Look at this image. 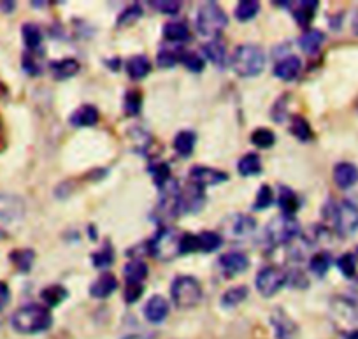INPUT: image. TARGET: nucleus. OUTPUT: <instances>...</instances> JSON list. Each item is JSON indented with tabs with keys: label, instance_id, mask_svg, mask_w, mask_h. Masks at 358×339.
I'll return each mask as SVG.
<instances>
[{
	"label": "nucleus",
	"instance_id": "nucleus-1",
	"mask_svg": "<svg viewBox=\"0 0 358 339\" xmlns=\"http://www.w3.org/2000/svg\"><path fill=\"white\" fill-rule=\"evenodd\" d=\"M11 325L20 334H39L53 325V314L46 306L27 304L13 313Z\"/></svg>",
	"mask_w": 358,
	"mask_h": 339
},
{
	"label": "nucleus",
	"instance_id": "nucleus-2",
	"mask_svg": "<svg viewBox=\"0 0 358 339\" xmlns=\"http://www.w3.org/2000/svg\"><path fill=\"white\" fill-rule=\"evenodd\" d=\"M330 320L343 339H358V304L348 297L330 300Z\"/></svg>",
	"mask_w": 358,
	"mask_h": 339
},
{
	"label": "nucleus",
	"instance_id": "nucleus-3",
	"mask_svg": "<svg viewBox=\"0 0 358 339\" xmlns=\"http://www.w3.org/2000/svg\"><path fill=\"white\" fill-rule=\"evenodd\" d=\"M323 213L327 220L332 221L341 237H350L358 230V206L351 200L343 199L339 202H329L323 207Z\"/></svg>",
	"mask_w": 358,
	"mask_h": 339
},
{
	"label": "nucleus",
	"instance_id": "nucleus-4",
	"mask_svg": "<svg viewBox=\"0 0 358 339\" xmlns=\"http://www.w3.org/2000/svg\"><path fill=\"white\" fill-rule=\"evenodd\" d=\"M232 69L241 78H257L265 69V53L257 44H241L232 57Z\"/></svg>",
	"mask_w": 358,
	"mask_h": 339
},
{
	"label": "nucleus",
	"instance_id": "nucleus-5",
	"mask_svg": "<svg viewBox=\"0 0 358 339\" xmlns=\"http://www.w3.org/2000/svg\"><path fill=\"white\" fill-rule=\"evenodd\" d=\"M229 25L227 13L216 2H206L197 13V30L201 36L215 41Z\"/></svg>",
	"mask_w": 358,
	"mask_h": 339
},
{
	"label": "nucleus",
	"instance_id": "nucleus-6",
	"mask_svg": "<svg viewBox=\"0 0 358 339\" xmlns=\"http://www.w3.org/2000/svg\"><path fill=\"white\" fill-rule=\"evenodd\" d=\"M172 303L181 310L195 307L202 300V285L194 276H178L171 286Z\"/></svg>",
	"mask_w": 358,
	"mask_h": 339
},
{
	"label": "nucleus",
	"instance_id": "nucleus-7",
	"mask_svg": "<svg viewBox=\"0 0 358 339\" xmlns=\"http://www.w3.org/2000/svg\"><path fill=\"white\" fill-rule=\"evenodd\" d=\"M301 233V225L294 216L280 214L273 218L265 227V237L273 247H283V244L294 243Z\"/></svg>",
	"mask_w": 358,
	"mask_h": 339
},
{
	"label": "nucleus",
	"instance_id": "nucleus-8",
	"mask_svg": "<svg viewBox=\"0 0 358 339\" xmlns=\"http://www.w3.org/2000/svg\"><path fill=\"white\" fill-rule=\"evenodd\" d=\"M179 243L181 236L174 229L162 227L153 240L148 243V254L153 255L157 261H172L179 255Z\"/></svg>",
	"mask_w": 358,
	"mask_h": 339
},
{
	"label": "nucleus",
	"instance_id": "nucleus-9",
	"mask_svg": "<svg viewBox=\"0 0 358 339\" xmlns=\"http://www.w3.org/2000/svg\"><path fill=\"white\" fill-rule=\"evenodd\" d=\"M255 285H257L258 293L262 297L271 299V297L276 296L287 285V272L283 269L276 268V265H267V268H264L257 275Z\"/></svg>",
	"mask_w": 358,
	"mask_h": 339
},
{
	"label": "nucleus",
	"instance_id": "nucleus-10",
	"mask_svg": "<svg viewBox=\"0 0 358 339\" xmlns=\"http://www.w3.org/2000/svg\"><path fill=\"white\" fill-rule=\"evenodd\" d=\"M255 229H257V220L248 214H230L222 221V233L230 240H243L251 236Z\"/></svg>",
	"mask_w": 358,
	"mask_h": 339
},
{
	"label": "nucleus",
	"instance_id": "nucleus-11",
	"mask_svg": "<svg viewBox=\"0 0 358 339\" xmlns=\"http://www.w3.org/2000/svg\"><path fill=\"white\" fill-rule=\"evenodd\" d=\"M25 216V202L18 195L0 193V227L20 221Z\"/></svg>",
	"mask_w": 358,
	"mask_h": 339
},
{
	"label": "nucleus",
	"instance_id": "nucleus-12",
	"mask_svg": "<svg viewBox=\"0 0 358 339\" xmlns=\"http://www.w3.org/2000/svg\"><path fill=\"white\" fill-rule=\"evenodd\" d=\"M206 193L204 188L194 185H187L185 188L179 190V213L185 214H195L204 207L206 204Z\"/></svg>",
	"mask_w": 358,
	"mask_h": 339
},
{
	"label": "nucleus",
	"instance_id": "nucleus-13",
	"mask_svg": "<svg viewBox=\"0 0 358 339\" xmlns=\"http://www.w3.org/2000/svg\"><path fill=\"white\" fill-rule=\"evenodd\" d=\"M190 181L194 185L206 188V186L222 185V183L229 181V174L225 171H220L215 167H206V165H195L190 169Z\"/></svg>",
	"mask_w": 358,
	"mask_h": 339
},
{
	"label": "nucleus",
	"instance_id": "nucleus-14",
	"mask_svg": "<svg viewBox=\"0 0 358 339\" xmlns=\"http://www.w3.org/2000/svg\"><path fill=\"white\" fill-rule=\"evenodd\" d=\"M271 325H273L276 339H297L299 325L281 307L273 311V314H271Z\"/></svg>",
	"mask_w": 358,
	"mask_h": 339
},
{
	"label": "nucleus",
	"instance_id": "nucleus-15",
	"mask_svg": "<svg viewBox=\"0 0 358 339\" xmlns=\"http://www.w3.org/2000/svg\"><path fill=\"white\" fill-rule=\"evenodd\" d=\"M280 6H287L294 15L295 22L301 27H308L315 18L320 8L318 0H301V2H276Z\"/></svg>",
	"mask_w": 358,
	"mask_h": 339
},
{
	"label": "nucleus",
	"instance_id": "nucleus-16",
	"mask_svg": "<svg viewBox=\"0 0 358 339\" xmlns=\"http://www.w3.org/2000/svg\"><path fill=\"white\" fill-rule=\"evenodd\" d=\"M218 264L227 278H234V276L243 275L250 268V258L241 251H229L218 258Z\"/></svg>",
	"mask_w": 358,
	"mask_h": 339
},
{
	"label": "nucleus",
	"instance_id": "nucleus-17",
	"mask_svg": "<svg viewBox=\"0 0 358 339\" xmlns=\"http://www.w3.org/2000/svg\"><path fill=\"white\" fill-rule=\"evenodd\" d=\"M69 122L76 129H83V127H94L99 122V109L90 104H83L78 109L72 111V115L69 116Z\"/></svg>",
	"mask_w": 358,
	"mask_h": 339
},
{
	"label": "nucleus",
	"instance_id": "nucleus-18",
	"mask_svg": "<svg viewBox=\"0 0 358 339\" xmlns=\"http://www.w3.org/2000/svg\"><path fill=\"white\" fill-rule=\"evenodd\" d=\"M118 289V279L111 272H104L90 285V296L94 299H108Z\"/></svg>",
	"mask_w": 358,
	"mask_h": 339
},
{
	"label": "nucleus",
	"instance_id": "nucleus-19",
	"mask_svg": "<svg viewBox=\"0 0 358 339\" xmlns=\"http://www.w3.org/2000/svg\"><path fill=\"white\" fill-rule=\"evenodd\" d=\"M169 303L165 297L153 296L144 306V317L150 324H162L169 317Z\"/></svg>",
	"mask_w": 358,
	"mask_h": 339
},
{
	"label": "nucleus",
	"instance_id": "nucleus-20",
	"mask_svg": "<svg viewBox=\"0 0 358 339\" xmlns=\"http://www.w3.org/2000/svg\"><path fill=\"white\" fill-rule=\"evenodd\" d=\"M332 176L334 183H336L339 188H351V186L358 181V167L355 164H351V162H339V164L334 167Z\"/></svg>",
	"mask_w": 358,
	"mask_h": 339
},
{
	"label": "nucleus",
	"instance_id": "nucleus-21",
	"mask_svg": "<svg viewBox=\"0 0 358 339\" xmlns=\"http://www.w3.org/2000/svg\"><path fill=\"white\" fill-rule=\"evenodd\" d=\"M301 58L295 57V55H290V57H285L280 62H276V65H274V76L280 78L281 81H294L299 76V72H301Z\"/></svg>",
	"mask_w": 358,
	"mask_h": 339
},
{
	"label": "nucleus",
	"instance_id": "nucleus-22",
	"mask_svg": "<svg viewBox=\"0 0 358 339\" xmlns=\"http://www.w3.org/2000/svg\"><path fill=\"white\" fill-rule=\"evenodd\" d=\"M81 65L76 58H60V60H55L50 64L51 76H53L57 81H65V79L74 78L79 72Z\"/></svg>",
	"mask_w": 358,
	"mask_h": 339
},
{
	"label": "nucleus",
	"instance_id": "nucleus-23",
	"mask_svg": "<svg viewBox=\"0 0 358 339\" xmlns=\"http://www.w3.org/2000/svg\"><path fill=\"white\" fill-rule=\"evenodd\" d=\"M127 74L130 76V79L134 81H139L144 79L151 72V62L146 55H136V57H130L125 64Z\"/></svg>",
	"mask_w": 358,
	"mask_h": 339
},
{
	"label": "nucleus",
	"instance_id": "nucleus-24",
	"mask_svg": "<svg viewBox=\"0 0 358 339\" xmlns=\"http://www.w3.org/2000/svg\"><path fill=\"white\" fill-rule=\"evenodd\" d=\"M278 206H280L281 214L294 216L299 211V207H301V200H299L297 193H295L294 190L283 185L278 190Z\"/></svg>",
	"mask_w": 358,
	"mask_h": 339
},
{
	"label": "nucleus",
	"instance_id": "nucleus-25",
	"mask_svg": "<svg viewBox=\"0 0 358 339\" xmlns=\"http://www.w3.org/2000/svg\"><path fill=\"white\" fill-rule=\"evenodd\" d=\"M195 143H197V134L194 130H181L174 137V150L179 157L190 158L195 151Z\"/></svg>",
	"mask_w": 358,
	"mask_h": 339
},
{
	"label": "nucleus",
	"instance_id": "nucleus-26",
	"mask_svg": "<svg viewBox=\"0 0 358 339\" xmlns=\"http://www.w3.org/2000/svg\"><path fill=\"white\" fill-rule=\"evenodd\" d=\"M9 261L13 262L16 269L23 275L32 271L34 262H36V251L30 250V248H18V250H13L9 254Z\"/></svg>",
	"mask_w": 358,
	"mask_h": 339
},
{
	"label": "nucleus",
	"instance_id": "nucleus-27",
	"mask_svg": "<svg viewBox=\"0 0 358 339\" xmlns=\"http://www.w3.org/2000/svg\"><path fill=\"white\" fill-rule=\"evenodd\" d=\"M325 43V34L322 30H306L301 37H299V46L302 51L308 55L318 53L322 44Z\"/></svg>",
	"mask_w": 358,
	"mask_h": 339
},
{
	"label": "nucleus",
	"instance_id": "nucleus-28",
	"mask_svg": "<svg viewBox=\"0 0 358 339\" xmlns=\"http://www.w3.org/2000/svg\"><path fill=\"white\" fill-rule=\"evenodd\" d=\"M22 37L29 53H36L43 44V30L36 23H25L22 27Z\"/></svg>",
	"mask_w": 358,
	"mask_h": 339
},
{
	"label": "nucleus",
	"instance_id": "nucleus-29",
	"mask_svg": "<svg viewBox=\"0 0 358 339\" xmlns=\"http://www.w3.org/2000/svg\"><path fill=\"white\" fill-rule=\"evenodd\" d=\"M67 297H69V290L65 289L64 285H58V283L41 290V299L44 300V304H46L48 307L60 306Z\"/></svg>",
	"mask_w": 358,
	"mask_h": 339
},
{
	"label": "nucleus",
	"instance_id": "nucleus-30",
	"mask_svg": "<svg viewBox=\"0 0 358 339\" xmlns=\"http://www.w3.org/2000/svg\"><path fill=\"white\" fill-rule=\"evenodd\" d=\"M237 171L244 178L258 176L262 172V158L257 153H246L237 164Z\"/></svg>",
	"mask_w": 358,
	"mask_h": 339
},
{
	"label": "nucleus",
	"instance_id": "nucleus-31",
	"mask_svg": "<svg viewBox=\"0 0 358 339\" xmlns=\"http://www.w3.org/2000/svg\"><path fill=\"white\" fill-rule=\"evenodd\" d=\"M164 37L169 43H185L190 37L187 23L183 22H171L164 27Z\"/></svg>",
	"mask_w": 358,
	"mask_h": 339
},
{
	"label": "nucleus",
	"instance_id": "nucleus-32",
	"mask_svg": "<svg viewBox=\"0 0 358 339\" xmlns=\"http://www.w3.org/2000/svg\"><path fill=\"white\" fill-rule=\"evenodd\" d=\"M248 296H250V289L248 286H232V289H229L222 296V306L227 307V310L239 306L241 303H244L248 299Z\"/></svg>",
	"mask_w": 358,
	"mask_h": 339
},
{
	"label": "nucleus",
	"instance_id": "nucleus-33",
	"mask_svg": "<svg viewBox=\"0 0 358 339\" xmlns=\"http://www.w3.org/2000/svg\"><path fill=\"white\" fill-rule=\"evenodd\" d=\"M290 132L297 137L301 143H309L313 139V129L309 125L308 120L301 115H294L292 116V123H290Z\"/></svg>",
	"mask_w": 358,
	"mask_h": 339
},
{
	"label": "nucleus",
	"instance_id": "nucleus-34",
	"mask_svg": "<svg viewBox=\"0 0 358 339\" xmlns=\"http://www.w3.org/2000/svg\"><path fill=\"white\" fill-rule=\"evenodd\" d=\"M204 55L206 58H208L211 64L218 65V67H223L227 62V51H225V46H223L220 41H209L208 44H204Z\"/></svg>",
	"mask_w": 358,
	"mask_h": 339
},
{
	"label": "nucleus",
	"instance_id": "nucleus-35",
	"mask_svg": "<svg viewBox=\"0 0 358 339\" xmlns=\"http://www.w3.org/2000/svg\"><path fill=\"white\" fill-rule=\"evenodd\" d=\"M260 13V4L257 0H241L236 8V20L241 23L251 22Z\"/></svg>",
	"mask_w": 358,
	"mask_h": 339
},
{
	"label": "nucleus",
	"instance_id": "nucleus-36",
	"mask_svg": "<svg viewBox=\"0 0 358 339\" xmlns=\"http://www.w3.org/2000/svg\"><path fill=\"white\" fill-rule=\"evenodd\" d=\"M197 236H199V247H201V251L211 254V251H216L218 248H222L223 236L222 234L215 233V230H204V233L197 234Z\"/></svg>",
	"mask_w": 358,
	"mask_h": 339
},
{
	"label": "nucleus",
	"instance_id": "nucleus-37",
	"mask_svg": "<svg viewBox=\"0 0 358 339\" xmlns=\"http://www.w3.org/2000/svg\"><path fill=\"white\" fill-rule=\"evenodd\" d=\"M123 275H125V282L143 283L148 276V265L144 264L143 261H139V258H134V261H130L129 264L125 265Z\"/></svg>",
	"mask_w": 358,
	"mask_h": 339
},
{
	"label": "nucleus",
	"instance_id": "nucleus-38",
	"mask_svg": "<svg viewBox=\"0 0 358 339\" xmlns=\"http://www.w3.org/2000/svg\"><path fill=\"white\" fill-rule=\"evenodd\" d=\"M332 262V255H330L329 251H320V254H315L311 257V261H309V269H311L316 276L323 278V276L329 272Z\"/></svg>",
	"mask_w": 358,
	"mask_h": 339
},
{
	"label": "nucleus",
	"instance_id": "nucleus-39",
	"mask_svg": "<svg viewBox=\"0 0 358 339\" xmlns=\"http://www.w3.org/2000/svg\"><path fill=\"white\" fill-rule=\"evenodd\" d=\"M92 264L97 269H108L115 264V250L109 243H106L104 247L99 251L92 254Z\"/></svg>",
	"mask_w": 358,
	"mask_h": 339
},
{
	"label": "nucleus",
	"instance_id": "nucleus-40",
	"mask_svg": "<svg viewBox=\"0 0 358 339\" xmlns=\"http://www.w3.org/2000/svg\"><path fill=\"white\" fill-rule=\"evenodd\" d=\"M251 143L257 148H262V150H268L276 144V134L271 129H255L253 134H251Z\"/></svg>",
	"mask_w": 358,
	"mask_h": 339
},
{
	"label": "nucleus",
	"instance_id": "nucleus-41",
	"mask_svg": "<svg viewBox=\"0 0 358 339\" xmlns=\"http://www.w3.org/2000/svg\"><path fill=\"white\" fill-rule=\"evenodd\" d=\"M150 174L151 178H153L155 185L160 190L171 181V167H169V164H165V162H153V164L150 165Z\"/></svg>",
	"mask_w": 358,
	"mask_h": 339
},
{
	"label": "nucleus",
	"instance_id": "nucleus-42",
	"mask_svg": "<svg viewBox=\"0 0 358 339\" xmlns=\"http://www.w3.org/2000/svg\"><path fill=\"white\" fill-rule=\"evenodd\" d=\"M123 107H125L127 116H137L143 107V95L137 90H130L125 93V100H123Z\"/></svg>",
	"mask_w": 358,
	"mask_h": 339
},
{
	"label": "nucleus",
	"instance_id": "nucleus-43",
	"mask_svg": "<svg viewBox=\"0 0 358 339\" xmlns=\"http://www.w3.org/2000/svg\"><path fill=\"white\" fill-rule=\"evenodd\" d=\"M274 202V192L273 188L268 185H262L260 190H258L257 197H255V202H253V209L255 211H264L267 207L273 206Z\"/></svg>",
	"mask_w": 358,
	"mask_h": 339
},
{
	"label": "nucleus",
	"instance_id": "nucleus-44",
	"mask_svg": "<svg viewBox=\"0 0 358 339\" xmlns=\"http://www.w3.org/2000/svg\"><path fill=\"white\" fill-rule=\"evenodd\" d=\"M179 62H181L188 71L195 72V74H197V72H202L206 67L204 58L199 57L197 53H190V51H183V53L179 55Z\"/></svg>",
	"mask_w": 358,
	"mask_h": 339
},
{
	"label": "nucleus",
	"instance_id": "nucleus-45",
	"mask_svg": "<svg viewBox=\"0 0 358 339\" xmlns=\"http://www.w3.org/2000/svg\"><path fill=\"white\" fill-rule=\"evenodd\" d=\"M337 268L344 278H355L357 275V258L353 254H344L337 258Z\"/></svg>",
	"mask_w": 358,
	"mask_h": 339
},
{
	"label": "nucleus",
	"instance_id": "nucleus-46",
	"mask_svg": "<svg viewBox=\"0 0 358 339\" xmlns=\"http://www.w3.org/2000/svg\"><path fill=\"white\" fill-rule=\"evenodd\" d=\"M150 6L162 15L169 16H176L181 11V2H178V0H153V2H150Z\"/></svg>",
	"mask_w": 358,
	"mask_h": 339
},
{
	"label": "nucleus",
	"instance_id": "nucleus-47",
	"mask_svg": "<svg viewBox=\"0 0 358 339\" xmlns=\"http://www.w3.org/2000/svg\"><path fill=\"white\" fill-rule=\"evenodd\" d=\"M144 285L139 282H125V290H123V297H125L127 304H134L143 297Z\"/></svg>",
	"mask_w": 358,
	"mask_h": 339
},
{
	"label": "nucleus",
	"instance_id": "nucleus-48",
	"mask_svg": "<svg viewBox=\"0 0 358 339\" xmlns=\"http://www.w3.org/2000/svg\"><path fill=\"white\" fill-rule=\"evenodd\" d=\"M194 251H201L197 234H183L179 243V255H188Z\"/></svg>",
	"mask_w": 358,
	"mask_h": 339
},
{
	"label": "nucleus",
	"instance_id": "nucleus-49",
	"mask_svg": "<svg viewBox=\"0 0 358 339\" xmlns=\"http://www.w3.org/2000/svg\"><path fill=\"white\" fill-rule=\"evenodd\" d=\"M141 16H143V8L137 4L130 6V8H127L125 11L120 15L118 25H132V23H136Z\"/></svg>",
	"mask_w": 358,
	"mask_h": 339
},
{
	"label": "nucleus",
	"instance_id": "nucleus-50",
	"mask_svg": "<svg viewBox=\"0 0 358 339\" xmlns=\"http://www.w3.org/2000/svg\"><path fill=\"white\" fill-rule=\"evenodd\" d=\"M179 55L181 53H176V51H171V50H162L157 57L158 65H160L162 69L174 67V65L179 62Z\"/></svg>",
	"mask_w": 358,
	"mask_h": 339
},
{
	"label": "nucleus",
	"instance_id": "nucleus-51",
	"mask_svg": "<svg viewBox=\"0 0 358 339\" xmlns=\"http://www.w3.org/2000/svg\"><path fill=\"white\" fill-rule=\"evenodd\" d=\"M22 67H23V71H25L29 76H39L41 74V64L37 62V58L34 57V53L23 55Z\"/></svg>",
	"mask_w": 358,
	"mask_h": 339
},
{
	"label": "nucleus",
	"instance_id": "nucleus-52",
	"mask_svg": "<svg viewBox=\"0 0 358 339\" xmlns=\"http://www.w3.org/2000/svg\"><path fill=\"white\" fill-rule=\"evenodd\" d=\"M287 283H292L297 289H308L309 285L308 278L301 271H292V275H287Z\"/></svg>",
	"mask_w": 358,
	"mask_h": 339
},
{
	"label": "nucleus",
	"instance_id": "nucleus-53",
	"mask_svg": "<svg viewBox=\"0 0 358 339\" xmlns=\"http://www.w3.org/2000/svg\"><path fill=\"white\" fill-rule=\"evenodd\" d=\"M11 300V290H9L8 283L0 282V310H4Z\"/></svg>",
	"mask_w": 358,
	"mask_h": 339
},
{
	"label": "nucleus",
	"instance_id": "nucleus-54",
	"mask_svg": "<svg viewBox=\"0 0 358 339\" xmlns=\"http://www.w3.org/2000/svg\"><path fill=\"white\" fill-rule=\"evenodd\" d=\"M8 146V136H6V127L2 118H0V151H4Z\"/></svg>",
	"mask_w": 358,
	"mask_h": 339
},
{
	"label": "nucleus",
	"instance_id": "nucleus-55",
	"mask_svg": "<svg viewBox=\"0 0 358 339\" xmlns=\"http://www.w3.org/2000/svg\"><path fill=\"white\" fill-rule=\"evenodd\" d=\"M16 8V2H0V9L6 13H11Z\"/></svg>",
	"mask_w": 358,
	"mask_h": 339
},
{
	"label": "nucleus",
	"instance_id": "nucleus-56",
	"mask_svg": "<svg viewBox=\"0 0 358 339\" xmlns=\"http://www.w3.org/2000/svg\"><path fill=\"white\" fill-rule=\"evenodd\" d=\"M6 97H8V86H6L4 83L0 81V100H4Z\"/></svg>",
	"mask_w": 358,
	"mask_h": 339
},
{
	"label": "nucleus",
	"instance_id": "nucleus-57",
	"mask_svg": "<svg viewBox=\"0 0 358 339\" xmlns=\"http://www.w3.org/2000/svg\"><path fill=\"white\" fill-rule=\"evenodd\" d=\"M353 30H355V34L358 36V9H357V13H355V18H353Z\"/></svg>",
	"mask_w": 358,
	"mask_h": 339
},
{
	"label": "nucleus",
	"instance_id": "nucleus-58",
	"mask_svg": "<svg viewBox=\"0 0 358 339\" xmlns=\"http://www.w3.org/2000/svg\"><path fill=\"white\" fill-rule=\"evenodd\" d=\"M355 258H357V264H358V248H357V251H355Z\"/></svg>",
	"mask_w": 358,
	"mask_h": 339
},
{
	"label": "nucleus",
	"instance_id": "nucleus-59",
	"mask_svg": "<svg viewBox=\"0 0 358 339\" xmlns=\"http://www.w3.org/2000/svg\"><path fill=\"white\" fill-rule=\"evenodd\" d=\"M357 109H358V102H357Z\"/></svg>",
	"mask_w": 358,
	"mask_h": 339
}]
</instances>
